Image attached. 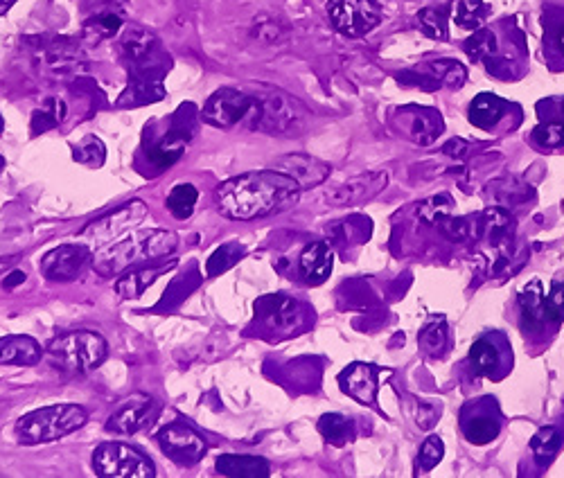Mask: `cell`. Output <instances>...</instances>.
I'll return each mask as SVG.
<instances>
[{"label":"cell","instance_id":"6da1fadb","mask_svg":"<svg viewBox=\"0 0 564 478\" xmlns=\"http://www.w3.org/2000/svg\"><path fill=\"white\" fill-rule=\"evenodd\" d=\"M301 185L278 170L246 172L224 181L215 192L217 208L224 217L251 221L285 212L301 197Z\"/></svg>","mask_w":564,"mask_h":478},{"label":"cell","instance_id":"7a4b0ae2","mask_svg":"<svg viewBox=\"0 0 564 478\" xmlns=\"http://www.w3.org/2000/svg\"><path fill=\"white\" fill-rule=\"evenodd\" d=\"M179 249V235L167 228L136 230L122 242H111L93 251L91 267L102 278H113L131 267H143L147 262L163 260Z\"/></svg>","mask_w":564,"mask_h":478},{"label":"cell","instance_id":"3957f363","mask_svg":"<svg viewBox=\"0 0 564 478\" xmlns=\"http://www.w3.org/2000/svg\"><path fill=\"white\" fill-rule=\"evenodd\" d=\"M86 420L88 415L82 406L52 404L32 413H25L16 422L14 436L21 445H41V442H52L70 436V433L82 429Z\"/></svg>","mask_w":564,"mask_h":478},{"label":"cell","instance_id":"277c9868","mask_svg":"<svg viewBox=\"0 0 564 478\" xmlns=\"http://www.w3.org/2000/svg\"><path fill=\"white\" fill-rule=\"evenodd\" d=\"M107 352L109 345L104 341L102 334L75 330L57 336L55 341H50L46 357L57 368L64 370V373L79 375L102 366L104 359H107Z\"/></svg>","mask_w":564,"mask_h":478},{"label":"cell","instance_id":"5b68a950","mask_svg":"<svg viewBox=\"0 0 564 478\" xmlns=\"http://www.w3.org/2000/svg\"><path fill=\"white\" fill-rule=\"evenodd\" d=\"M467 364H470L472 373L490 382H501L510 373H513L515 357L510 341L504 332L492 330L481 334L477 341L472 343L470 354H467Z\"/></svg>","mask_w":564,"mask_h":478},{"label":"cell","instance_id":"8992f818","mask_svg":"<svg viewBox=\"0 0 564 478\" xmlns=\"http://www.w3.org/2000/svg\"><path fill=\"white\" fill-rule=\"evenodd\" d=\"M145 217H147V203L134 199L125 203V206L107 212L104 217L91 221V224L79 233V242L86 244L91 251L93 249L98 251L102 246L116 242L118 237L129 233V230H134Z\"/></svg>","mask_w":564,"mask_h":478},{"label":"cell","instance_id":"52a82bcc","mask_svg":"<svg viewBox=\"0 0 564 478\" xmlns=\"http://www.w3.org/2000/svg\"><path fill=\"white\" fill-rule=\"evenodd\" d=\"M458 424H461L463 438L470 442V445L483 447L499 438L501 429H504V411H501L495 397L483 395L477 397V400H467L461 406Z\"/></svg>","mask_w":564,"mask_h":478},{"label":"cell","instance_id":"ba28073f","mask_svg":"<svg viewBox=\"0 0 564 478\" xmlns=\"http://www.w3.org/2000/svg\"><path fill=\"white\" fill-rule=\"evenodd\" d=\"M93 469L104 478H154L156 469L145 454L122 442H104L93 451Z\"/></svg>","mask_w":564,"mask_h":478},{"label":"cell","instance_id":"9c48e42d","mask_svg":"<svg viewBox=\"0 0 564 478\" xmlns=\"http://www.w3.org/2000/svg\"><path fill=\"white\" fill-rule=\"evenodd\" d=\"M328 14L334 30L350 39L366 37L382 23V5L377 0H330Z\"/></svg>","mask_w":564,"mask_h":478},{"label":"cell","instance_id":"30bf717a","mask_svg":"<svg viewBox=\"0 0 564 478\" xmlns=\"http://www.w3.org/2000/svg\"><path fill=\"white\" fill-rule=\"evenodd\" d=\"M255 129L267 131V134H287L305 122L303 104L285 93H271L264 100H255L253 106Z\"/></svg>","mask_w":564,"mask_h":478},{"label":"cell","instance_id":"8fae6325","mask_svg":"<svg viewBox=\"0 0 564 478\" xmlns=\"http://www.w3.org/2000/svg\"><path fill=\"white\" fill-rule=\"evenodd\" d=\"M255 314L267 327L269 332L280 334V336H292L305 330L307 316L303 305L296 298L287 294H273L264 296L255 305Z\"/></svg>","mask_w":564,"mask_h":478},{"label":"cell","instance_id":"7c38bea8","mask_svg":"<svg viewBox=\"0 0 564 478\" xmlns=\"http://www.w3.org/2000/svg\"><path fill=\"white\" fill-rule=\"evenodd\" d=\"M156 442L163 454L179 467L197 465L206 456V440L183 422H172L158 429Z\"/></svg>","mask_w":564,"mask_h":478},{"label":"cell","instance_id":"4fadbf2b","mask_svg":"<svg viewBox=\"0 0 564 478\" xmlns=\"http://www.w3.org/2000/svg\"><path fill=\"white\" fill-rule=\"evenodd\" d=\"M255 97L246 95L237 88H219L208 97V102L201 111V120L210 127L231 129L237 122H242L246 115L253 113Z\"/></svg>","mask_w":564,"mask_h":478},{"label":"cell","instance_id":"5bb4252c","mask_svg":"<svg viewBox=\"0 0 564 478\" xmlns=\"http://www.w3.org/2000/svg\"><path fill=\"white\" fill-rule=\"evenodd\" d=\"M519 327L526 339H549L560 327H555L549 312H546L544 303V287L540 280L528 282V285L519 291Z\"/></svg>","mask_w":564,"mask_h":478},{"label":"cell","instance_id":"9a60e30c","mask_svg":"<svg viewBox=\"0 0 564 478\" xmlns=\"http://www.w3.org/2000/svg\"><path fill=\"white\" fill-rule=\"evenodd\" d=\"M91 258L93 251L86 244H64L43 255L41 273L50 282H73L82 276Z\"/></svg>","mask_w":564,"mask_h":478},{"label":"cell","instance_id":"2e32d148","mask_svg":"<svg viewBox=\"0 0 564 478\" xmlns=\"http://www.w3.org/2000/svg\"><path fill=\"white\" fill-rule=\"evenodd\" d=\"M156 404L147 393H134L122 400L113 409L111 418L107 420V429L120 436H134L147 422L154 420Z\"/></svg>","mask_w":564,"mask_h":478},{"label":"cell","instance_id":"e0dca14e","mask_svg":"<svg viewBox=\"0 0 564 478\" xmlns=\"http://www.w3.org/2000/svg\"><path fill=\"white\" fill-rule=\"evenodd\" d=\"M339 386L352 400L373 406L377 402V388H380V370L357 361L339 375Z\"/></svg>","mask_w":564,"mask_h":478},{"label":"cell","instance_id":"ac0fdd59","mask_svg":"<svg viewBox=\"0 0 564 478\" xmlns=\"http://www.w3.org/2000/svg\"><path fill=\"white\" fill-rule=\"evenodd\" d=\"M273 170L287 174L289 179H294L301 190H310L321 185L330 176V165L319 161V158L307 154H289L280 161L273 163Z\"/></svg>","mask_w":564,"mask_h":478},{"label":"cell","instance_id":"d6986e66","mask_svg":"<svg viewBox=\"0 0 564 478\" xmlns=\"http://www.w3.org/2000/svg\"><path fill=\"white\" fill-rule=\"evenodd\" d=\"M386 181H389L386 172L355 176V179L339 185L337 190H332L328 194V203H332V206H357V203H364L366 199L375 197L377 192H382V188H386Z\"/></svg>","mask_w":564,"mask_h":478},{"label":"cell","instance_id":"ffe728a7","mask_svg":"<svg viewBox=\"0 0 564 478\" xmlns=\"http://www.w3.org/2000/svg\"><path fill=\"white\" fill-rule=\"evenodd\" d=\"M298 269H301V276L307 285L314 287L323 285L334 269V253L330 249V244L325 242L307 244L305 251L301 253V260H298Z\"/></svg>","mask_w":564,"mask_h":478},{"label":"cell","instance_id":"44dd1931","mask_svg":"<svg viewBox=\"0 0 564 478\" xmlns=\"http://www.w3.org/2000/svg\"><path fill=\"white\" fill-rule=\"evenodd\" d=\"M176 262L170 260L167 264H143V267L122 276L116 285L118 296L122 300H136L145 294V291L154 285V282L163 276V273L172 271Z\"/></svg>","mask_w":564,"mask_h":478},{"label":"cell","instance_id":"7402d4cb","mask_svg":"<svg viewBox=\"0 0 564 478\" xmlns=\"http://www.w3.org/2000/svg\"><path fill=\"white\" fill-rule=\"evenodd\" d=\"M41 357V345L32 336L12 334L0 339V366H37Z\"/></svg>","mask_w":564,"mask_h":478},{"label":"cell","instance_id":"603a6c76","mask_svg":"<svg viewBox=\"0 0 564 478\" xmlns=\"http://www.w3.org/2000/svg\"><path fill=\"white\" fill-rule=\"evenodd\" d=\"M510 111V104L492 93H481L470 104V122L483 131H499V125Z\"/></svg>","mask_w":564,"mask_h":478},{"label":"cell","instance_id":"cb8c5ba5","mask_svg":"<svg viewBox=\"0 0 564 478\" xmlns=\"http://www.w3.org/2000/svg\"><path fill=\"white\" fill-rule=\"evenodd\" d=\"M217 474L233 476V478H267L271 474V467L264 458L258 456H237L224 454L215 463Z\"/></svg>","mask_w":564,"mask_h":478},{"label":"cell","instance_id":"d4e9b609","mask_svg":"<svg viewBox=\"0 0 564 478\" xmlns=\"http://www.w3.org/2000/svg\"><path fill=\"white\" fill-rule=\"evenodd\" d=\"M564 445V415L555 418L551 424H546L535 433L531 440V451L540 465H549L558 456V451Z\"/></svg>","mask_w":564,"mask_h":478},{"label":"cell","instance_id":"484cf974","mask_svg":"<svg viewBox=\"0 0 564 478\" xmlns=\"http://www.w3.org/2000/svg\"><path fill=\"white\" fill-rule=\"evenodd\" d=\"M411 113L409 120V134L420 145H429L443 134V118L431 109H407Z\"/></svg>","mask_w":564,"mask_h":478},{"label":"cell","instance_id":"4316f807","mask_svg":"<svg viewBox=\"0 0 564 478\" xmlns=\"http://www.w3.org/2000/svg\"><path fill=\"white\" fill-rule=\"evenodd\" d=\"M449 19H452L456 28L474 32V30H479L483 23H486L488 5L483 3V0H454Z\"/></svg>","mask_w":564,"mask_h":478},{"label":"cell","instance_id":"83f0119b","mask_svg":"<svg viewBox=\"0 0 564 478\" xmlns=\"http://www.w3.org/2000/svg\"><path fill=\"white\" fill-rule=\"evenodd\" d=\"M319 433L330 442L332 447H346L355 440V422L348 420L346 415L339 413H325L321 415L319 424Z\"/></svg>","mask_w":564,"mask_h":478},{"label":"cell","instance_id":"f1b7e54d","mask_svg":"<svg viewBox=\"0 0 564 478\" xmlns=\"http://www.w3.org/2000/svg\"><path fill=\"white\" fill-rule=\"evenodd\" d=\"M449 336H447V323L443 316H434L431 321L422 327L418 336V348L427 354V357H443L447 350Z\"/></svg>","mask_w":564,"mask_h":478},{"label":"cell","instance_id":"f546056e","mask_svg":"<svg viewBox=\"0 0 564 478\" xmlns=\"http://www.w3.org/2000/svg\"><path fill=\"white\" fill-rule=\"evenodd\" d=\"M197 199H199V192L195 185H190V183L174 185L172 192L167 194V210L172 212L174 219L183 221V219H188L192 212H195Z\"/></svg>","mask_w":564,"mask_h":478},{"label":"cell","instance_id":"4dcf8cb0","mask_svg":"<svg viewBox=\"0 0 564 478\" xmlns=\"http://www.w3.org/2000/svg\"><path fill=\"white\" fill-rule=\"evenodd\" d=\"M465 52L467 57L472 61H490L492 57L497 55L499 43H497V34L492 32L490 28H479L472 32V37L465 41Z\"/></svg>","mask_w":564,"mask_h":478},{"label":"cell","instance_id":"1f68e13d","mask_svg":"<svg viewBox=\"0 0 564 478\" xmlns=\"http://www.w3.org/2000/svg\"><path fill=\"white\" fill-rule=\"evenodd\" d=\"M244 253H246V249H244L242 244H237V242L219 246V249L213 255H210L208 262H206L208 276L210 278H217V276H222V273L231 271L235 264L244 258Z\"/></svg>","mask_w":564,"mask_h":478},{"label":"cell","instance_id":"d6a6232c","mask_svg":"<svg viewBox=\"0 0 564 478\" xmlns=\"http://www.w3.org/2000/svg\"><path fill=\"white\" fill-rule=\"evenodd\" d=\"M66 118V104L61 100H48L39 111L32 115V134H43V131L59 127Z\"/></svg>","mask_w":564,"mask_h":478},{"label":"cell","instance_id":"836d02e7","mask_svg":"<svg viewBox=\"0 0 564 478\" xmlns=\"http://www.w3.org/2000/svg\"><path fill=\"white\" fill-rule=\"evenodd\" d=\"M535 147L540 149H560L564 147V120H546L537 125L531 134Z\"/></svg>","mask_w":564,"mask_h":478},{"label":"cell","instance_id":"e575fe53","mask_svg":"<svg viewBox=\"0 0 564 478\" xmlns=\"http://www.w3.org/2000/svg\"><path fill=\"white\" fill-rule=\"evenodd\" d=\"M75 161L82 163L86 167H102L104 161H107V147L100 138L95 136H86L82 143L75 147Z\"/></svg>","mask_w":564,"mask_h":478},{"label":"cell","instance_id":"d590c367","mask_svg":"<svg viewBox=\"0 0 564 478\" xmlns=\"http://www.w3.org/2000/svg\"><path fill=\"white\" fill-rule=\"evenodd\" d=\"M120 28H122V19L118 14H100L84 25V32L91 41H100L113 37Z\"/></svg>","mask_w":564,"mask_h":478},{"label":"cell","instance_id":"8d00e7d4","mask_svg":"<svg viewBox=\"0 0 564 478\" xmlns=\"http://www.w3.org/2000/svg\"><path fill=\"white\" fill-rule=\"evenodd\" d=\"M443 456H445L443 440H440L438 436H429L420 447L418 472H429V469H434L440 463V460H443Z\"/></svg>","mask_w":564,"mask_h":478},{"label":"cell","instance_id":"74e56055","mask_svg":"<svg viewBox=\"0 0 564 478\" xmlns=\"http://www.w3.org/2000/svg\"><path fill=\"white\" fill-rule=\"evenodd\" d=\"M447 19H449L447 12L431 10V7L420 12L422 30H425V34L431 39H440V41L447 39Z\"/></svg>","mask_w":564,"mask_h":478},{"label":"cell","instance_id":"f35d334b","mask_svg":"<svg viewBox=\"0 0 564 478\" xmlns=\"http://www.w3.org/2000/svg\"><path fill=\"white\" fill-rule=\"evenodd\" d=\"M431 68H434L438 82H443V84L452 86V88H461L463 82H465V77H467L465 68L458 64V61H452V59L436 61V64Z\"/></svg>","mask_w":564,"mask_h":478},{"label":"cell","instance_id":"ab89813d","mask_svg":"<svg viewBox=\"0 0 564 478\" xmlns=\"http://www.w3.org/2000/svg\"><path fill=\"white\" fill-rule=\"evenodd\" d=\"M546 312H549L555 327L564 323V282H553L549 296H544Z\"/></svg>","mask_w":564,"mask_h":478},{"label":"cell","instance_id":"60d3db41","mask_svg":"<svg viewBox=\"0 0 564 478\" xmlns=\"http://www.w3.org/2000/svg\"><path fill=\"white\" fill-rule=\"evenodd\" d=\"M25 278H28V276H25V273H23V271L16 269V271H12V273H10V276H7V278H5L3 287H5V289H14V287H19V285H23Z\"/></svg>","mask_w":564,"mask_h":478},{"label":"cell","instance_id":"b9f144b4","mask_svg":"<svg viewBox=\"0 0 564 478\" xmlns=\"http://www.w3.org/2000/svg\"><path fill=\"white\" fill-rule=\"evenodd\" d=\"M12 3H14V0H0V14H5L7 10H10Z\"/></svg>","mask_w":564,"mask_h":478},{"label":"cell","instance_id":"7bdbcfd3","mask_svg":"<svg viewBox=\"0 0 564 478\" xmlns=\"http://www.w3.org/2000/svg\"><path fill=\"white\" fill-rule=\"evenodd\" d=\"M555 41H558V48H560V52L564 55V28H560L558 39H555Z\"/></svg>","mask_w":564,"mask_h":478},{"label":"cell","instance_id":"ee69618b","mask_svg":"<svg viewBox=\"0 0 564 478\" xmlns=\"http://www.w3.org/2000/svg\"><path fill=\"white\" fill-rule=\"evenodd\" d=\"M3 129H5V120H3V115H0V134H3Z\"/></svg>","mask_w":564,"mask_h":478},{"label":"cell","instance_id":"f6af8a7d","mask_svg":"<svg viewBox=\"0 0 564 478\" xmlns=\"http://www.w3.org/2000/svg\"><path fill=\"white\" fill-rule=\"evenodd\" d=\"M560 115H562V120H564V100H562V104H560Z\"/></svg>","mask_w":564,"mask_h":478}]
</instances>
